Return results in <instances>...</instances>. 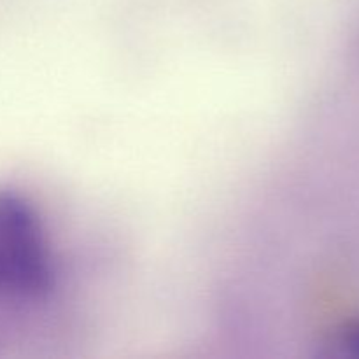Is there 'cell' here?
Segmentation results:
<instances>
[{"label": "cell", "mask_w": 359, "mask_h": 359, "mask_svg": "<svg viewBox=\"0 0 359 359\" xmlns=\"http://www.w3.org/2000/svg\"><path fill=\"white\" fill-rule=\"evenodd\" d=\"M55 280V259L41 216L20 193L0 189V298L44 300Z\"/></svg>", "instance_id": "obj_1"}, {"label": "cell", "mask_w": 359, "mask_h": 359, "mask_svg": "<svg viewBox=\"0 0 359 359\" xmlns=\"http://www.w3.org/2000/svg\"><path fill=\"white\" fill-rule=\"evenodd\" d=\"M337 347H340V356L359 358V325H353L340 335Z\"/></svg>", "instance_id": "obj_2"}]
</instances>
